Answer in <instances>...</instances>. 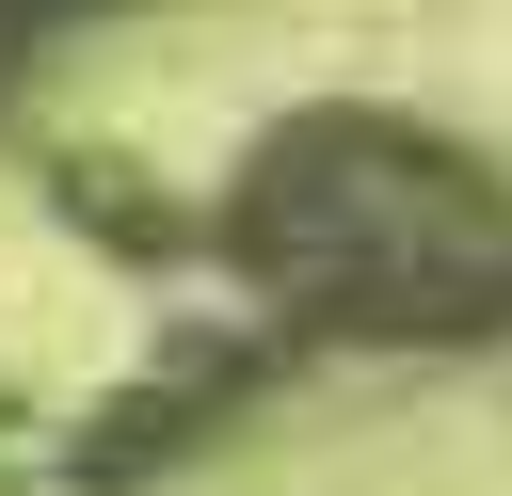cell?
<instances>
[{
  "label": "cell",
  "instance_id": "6da1fadb",
  "mask_svg": "<svg viewBox=\"0 0 512 496\" xmlns=\"http://www.w3.org/2000/svg\"><path fill=\"white\" fill-rule=\"evenodd\" d=\"M240 256L304 320H352V336H480V320H512V192L464 176L448 144H416V128H368V112H304V128L256 144Z\"/></svg>",
  "mask_w": 512,
  "mask_h": 496
}]
</instances>
